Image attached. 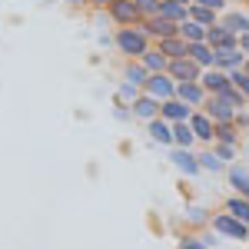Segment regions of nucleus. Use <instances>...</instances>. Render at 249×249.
I'll list each match as a JSON object with an SVG mask.
<instances>
[{
    "mask_svg": "<svg viewBox=\"0 0 249 249\" xmlns=\"http://www.w3.org/2000/svg\"><path fill=\"white\" fill-rule=\"evenodd\" d=\"M146 130H150V136H153V143H160V146H173V130H170V123L166 120H150L146 123Z\"/></svg>",
    "mask_w": 249,
    "mask_h": 249,
    "instance_id": "23",
    "label": "nucleus"
},
{
    "mask_svg": "<svg viewBox=\"0 0 249 249\" xmlns=\"http://www.w3.org/2000/svg\"><path fill=\"white\" fill-rule=\"evenodd\" d=\"M186 123H190V130H193V136H196V143H216V140H213V126H216V123H213V120L203 113V110H193Z\"/></svg>",
    "mask_w": 249,
    "mask_h": 249,
    "instance_id": "11",
    "label": "nucleus"
},
{
    "mask_svg": "<svg viewBox=\"0 0 249 249\" xmlns=\"http://www.w3.org/2000/svg\"><path fill=\"white\" fill-rule=\"evenodd\" d=\"M226 173H230V186L236 190V196L249 199V170H243V166H226Z\"/></svg>",
    "mask_w": 249,
    "mask_h": 249,
    "instance_id": "22",
    "label": "nucleus"
},
{
    "mask_svg": "<svg viewBox=\"0 0 249 249\" xmlns=\"http://www.w3.org/2000/svg\"><path fill=\"white\" fill-rule=\"evenodd\" d=\"M196 160H199V170H206V173H226V163H223L219 156L213 153V150H203V153H196Z\"/></svg>",
    "mask_w": 249,
    "mask_h": 249,
    "instance_id": "28",
    "label": "nucleus"
},
{
    "mask_svg": "<svg viewBox=\"0 0 249 249\" xmlns=\"http://www.w3.org/2000/svg\"><path fill=\"white\" fill-rule=\"evenodd\" d=\"M226 3H230V0H226Z\"/></svg>",
    "mask_w": 249,
    "mask_h": 249,
    "instance_id": "44",
    "label": "nucleus"
},
{
    "mask_svg": "<svg viewBox=\"0 0 249 249\" xmlns=\"http://www.w3.org/2000/svg\"><path fill=\"white\" fill-rule=\"evenodd\" d=\"M239 70H243V73H246V77H249V60H246V63H243V67H239Z\"/></svg>",
    "mask_w": 249,
    "mask_h": 249,
    "instance_id": "41",
    "label": "nucleus"
},
{
    "mask_svg": "<svg viewBox=\"0 0 249 249\" xmlns=\"http://www.w3.org/2000/svg\"><path fill=\"white\" fill-rule=\"evenodd\" d=\"M230 80H232V87H236V90H239V93L249 100V77H246V73H243V70H232Z\"/></svg>",
    "mask_w": 249,
    "mask_h": 249,
    "instance_id": "33",
    "label": "nucleus"
},
{
    "mask_svg": "<svg viewBox=\"0 0 249 249\" xmlns=\"http://www.w3.org/2000/svg\"><path fill=\"white\" fill-rule=\"evenodd\" d=\"M190 113H193V110L183 103V100H176V96L160 103V120H166V123H186Z\"/></svg>",
    "mask_w": 249,
    "mask_h": 249,
    "instance_id": "13",
    "label": "nucleus"
},
{
    "mask_svg": "<svg viewBox=\"0 0 249 249\" xmlns=\"http://www.w3.org/2000/svg\"><path fill=\"white\" fill-rule=\"evenodd\" d=\"M199 87L206 90V96H223L226 90H232V80H230V73H223V70L210 67V70L199 73Z\"/></svg>",
    "mask_w": 249,
    "mask_h": 249,
    "instance_id": "5",
    "label": "nucleus"
},
{
    "mask_svg": "<svg viewBox=\"0 0 249 249\" xmlns=\"http://www.w3.org/2000/svg\"><path fill=\"white\" fill-rule=\"evenodd\" d=\"M199 110L210 116L213 123H232V116H236V107L230 100H223V96H206Z\"/></svg>",
    "mask_w": 249,
    "mask_h": 249,
    "instance_id": "6",
    "label": "nucleus"
},
{
    "mask_svg": "<svg viewBox=\"0 0 249 249\" xmlns=\"http://www.w3.org/2000/svg\"><path fill=\"white\" fill-rule=\"evenodd\" d=\"M206 226H213L216 236H226V239H236V243L249 239V226H243L239 219H232L230 213H216V216H210Z\"/></svg>",
    "mask_w": 249,
    "mask_h": 249,
    "instance_id": "2",
    "label": "nucleus"
},
{
    "mask_svg": "<svg viewBox=\"0 0 249 249\" xmlns=\"http://www.w3.org/2000/svg\"><path fill=\"white\" fill-rule=\"evenodd\" d=\"M236 50H243V57L249 60V34H243V37L236 40Z\"/></svg>",
    "mask_w": 249,
    "mask_h": 249,
    "instance_id": "39",
    "label": "nucleus"
},
{
    "mask_svg": "<svg viewBox=\"0 0 249 249\" xmlns=\"http://www.w3.org/2000/svg\"><path fill=\"white\" fill-rule=\"evenodd\" d=\"M143 93L153 96L156 103H163V100H173V96H176V83H173L166 73H150L146 83H143Z\"/></svg>",
    "mask_w": 249,
    "mask_h": 249,
    "instance_id": "4",
    "label": "nucleus"
},
{
    "mask_svg": "<svg viewBox=\"0 0 249 249\" xmlns=\"http://www.w3.org/2000/svg\"><path fill=\"white\" fill-rule=\"evenodd\" d=\"M120 100H123V103H126V100H130V103H133L136 96H140V87H133V83H123V87H120Z\"/></svg>",
    "mask_w": 249,
    "mask_h": 249,
    "instance_id": "35",
    "label": "nucleus"
},
{
    "mask_svg": "<svg viewBox=\"0 0 249 249\" xmlns=\"http://www.w3.org/2000/svg\"><path fill=\"white\" fill-rule=\"evenodd\" d=\"M107 14H110L113 23H120V27H140V20H143L133 0H110V3H107Z\"/></svg>",
    "mask_w": 249,
    "mask_h": 249,
    "instance_id": "3",
    "label": "nucleus"
},
{
    "mask_svg": "<svg viewBox=\"0 0 249 249\" xmlns=\"http://www.w3.org/2000/svg\"><path fill=\"white\" fill-rule=\"evenodd\" d=\"M213 140H216V143H236V140H239V130H236L232 123H216V126H213Z\"/></svg>",
    "mask_w": 249,
    "mask_h": 249,
    "instance_id": "29",
    "label": "nucleus"
},
{
    "mask_svg": "<svg viewBox=\"0 0 249 249\" xmlns=\"http://www.w3.org/2000/svg\"><path fill=\"white\" fill-rule=\"evenodd\" d=\"M70 3H83V0H70Z\"/></svg>",
    "mask_w": 249,
    "mask_h": 249,
    "instance_id": "42",
    "label": "nucleus"
},
{
    "mask_svg": "<svg viewBox=\"0 0 249 249\" xmlns=\"http://www.w3.org/2000/svg\"><path fill=\"white\" fill-rule=\"evenodd\" d=\"M219 23H223L230 34H236V37L249 34V14L246 10H223V14H219Z\"/></svg>",
    "mask_w": 249,
    "mask_h": 249,
    "instance_id": "15",
    "label": "nucleus"
},
{
    "mask_svg": "<svg viewBox=\"0 0 249 249\" xmlns=\"http://www.w3.org/2000/svg\"><path fill=\"white\" fill-rule=\"evenodd\" d=\"M146 67L140 63V60H133V63H126V70H123V83H133V87H140L143 90V83H146Z\"/></svg>",
    "mask_w": 249,
    "mask_h": 249,
    "instance_id": "26",
    "label": "nucleus"
},
{
    "mask_svg": "<svg viewBox=\"0 0 249 249\" xmlns=\"http://www.w3.org/2000/svg\"><path fill=\"white\" fill-rule=\"evenodd\" d=\"M140 63L146 67V73H166V67H170V60L163 57V53H160L156 47H150V50H146V53L140 57Z\"/></svg>",
    "mask_w": 249,
    "mask_h": 249,
    "instance_id": "24",
    "label": "nucleus"
},
{
    "mask_svg": "<svg viewBox=\"0 0 249 249\" xmlns=\"http://www.w3.org/2000/svg\"><path fill=\"white\" fill-rule=\"evenodd\" d=\"M130 116H136V120H146V123H150V120H156V116H160V103H156L153 96L140 93L133 103H130Z\"/></svg>",
    "mask_w": 249,
    "mask_h": 249,
    "instance_id": "14",
    "label": "nucleus"
},
{
    "mask_svg": "<svg viewBox=\"0 0 249 249\" xmlns=\"http://www.w3.org/2000/svg\"><path fill=\"white\" fill-rule=\"evenodd\" d=\"M153 47H156V50H160V53H163L166 60L186 57V40H183V37H163V40H156Z\"/></svg>",
    "mask_w": 249,
    "mask_h": 249,
    "instance_id": "18",
    "label": "nucleus"
},
{
    "mask_svg": "<svg viewBox=\"0 0 249 249\" xmlns=\"http://www.w3.org/2000/svg\"><path fill=\"white\" fill-rule=\"evenodd\" d=\"M113 113L120 116V120H126V116H130V103H123L120 96H113Z\"/></svg>",
    "mask_w": 249,
    "mask_h": 249,
    "instance_id": "38",
    "label": "nucleus"
},
{
    "mask_svg": "<svg viewBox=\"0 0 249 249\" xmlns=\"http://www.w3.org/2000/svg\"><path fill=\"white\" fill-rule=\"evenodd\" d=\"M176 100H183L190 110H199L203 100H206V90L199 87V80H193V83H176Z\"/></svg>",
    "mask_w": 249,
    "mask_h": 249,
    "instance_id": "12",
    "label": "nucleus"
},
{
    "mask_svg": "<svg viewBox=\"0 0 249 249\" xmlns=\"http://www.w3.org/2000/svg\"><path fill=\"white\" fill-rule=\"evenodd\" d=\"M186 219H190V226H206L210 223V213L203 210V206H190L186 210Z\"/></svg>",
    "mask_w": 249,
    "mask_h": 249,
    "instance_id": "31",
    "label": "nucleus"
},
{
    "mask_svg": "<svg viewBox=\"0 0 249 249\" xmlns=\"http://www.w3.org/2000/svg\"><path fill=\"white\" fill-rule=\"evenodd\" d=\"M179 249H210L203 236H179Z\"/></svg>",
    "mask_w": 249,
    "mask_h": 249,
    "instance_id": "34",
    "label": "nucleus"
},
{
    "mask_svg": "<svg viewBox=\"0 0 249 249\" xmlns=\"http://www.w3.org/2000/svg\"><path fill=\"white\" fill-rule=\"evenodd\" d=\"M190 20L210 30V27H216V23H219V14H213V10H206V7H196V3H190Z\"/></svg>",
    "mask_w": 249,
    "mask_h": 249,
    "instance_id": "27",
    "label": "nucleus"
},
{
    "mask_svg": "<svg viewBox=\"0 0 249 249\" xmlns=\"http://www.w3.org/2000/svg\"><path fill=\"white\" fill-rule=\"evenodd\" d=\"M186 57H190L199 70H210L216 53L210 50V43H206V40H199V43H186Z\"/></svg>",
    "mask_w": 249,
    "mask_h": 249,
    "instance_id": "16",
    "label": "nucleus"
},
{
    "mask_svg": "<svg viewBox=\"0 0 249 249\" xmlns=\"http://www.w3.org/2000/svg\"><path fill=\"white\" fill-rule=\"evenodd\" d=\"M83 3H90V7H107L110 0H83Z\"/></svg>",
    "mask_w": 249,
    "mask_h": 249,
    "instance_id": "40",
    "label": "nucleus"
},
{
    "mask_svg": "<svg viewBox=\"0 0 249 249\" xmlns=\"http://www.w3.org/2000/svg\"><path fill=\"white\" fill-rule=\"evenodd\" d=\"M176 37H183L186 43H199V40H206V27H199V23H193V20H183V23L176 27Z\"/></svg>",
    "mask_w": 249,
    "mask_h": 249,
    "instance_id": "25",
    "label": "nucleus"
},
{
    "mask_svg": "<svg viewBox=\"0 0 249 249\" xmlns=\"http://www.w3.org/2000/svg\"><path fill=\"white\" fill-rule=\"evenodd\" d=\"M232 126H236V130H249V110H236V116H232Z\"/></svg>",
    "mask_w": 249,
    "mask_h": 249,
    "instance_id": "37",
    "label": "nucleus"
},
{
    "mask_svg": "<svg viewBox=\"0 0 249 249\" xmlns=\"http://www.w3.org/2000/svg\"><path fill=\"white\" fill-rule=\"evenodd\" d=\"M133 3H136V10H140V17H143V20L160 14V0H133Z\"/></svg>",
    "mask_w": 249,
    "mask_h": 249,
    "instance_id": "32",
    "label": "nucleus"
},
{
    "mask_svg": "<svg viewBox=\"0 0 249 249\" xmlns=\"http://www.w3.org/2000/svg\"><path fill=\"white\" fill-rule=\"evenodd\" d=\"M246 110H249V103H246Z\"/></svg>",
    "mask_w": 249,
    "mask_h": 249,
    "instance_id": "43",
    "label": "nucleus"
},
{
    "mask_svg": "<svg viewBox=\"0 0 249 249\" xmlns=\"http://www.w3.org/2000/svg\"><path fill=\"white\" fill-rule=\"evenodd\" d=\"M243 63H246L243 50H219V53L213 57V67H216V70H223V73H232V70H239Z\"/></svg>",
    "mask_w": 249,
    "mask_h": 249,
    "instance_id": "17",
    "label": "nucleus"
},
{
    "mask_svg": "<svg viewBox=\"0 0 249 249\" xmlns=\"http://www.w3.org/2000/svg\"><path fill=\"white\" fill-rule=\"evenodd\" d=\"M160 17L173 20V23H183V20H190V7L176 3V0H160Z\"/></svg>",
    "mask_w": 249,
    "mask_h": 249,
    "instance_id": "19",
    "label": "nucleus"
},
{
    "mask_svg": "<svg viewBox=\"0 0 249 249\" xmlns=\"http://www.w3.org/2000/svg\"><path fill=\"white\" fill-rule=\"evenodd\" d=\"M236 34H230L223 23H216V27H210L206 30V43H210V50L213 53H219V50H236Z\"/></svg>",
    "mask_w": 249,
    "mask_h": 249,
    "instance_id": "10",
    "label": "nucleus"
},
{
    "mask_svg": "<svg viewBox=\"0 0 249 249\" xmlns=\"http://www.w3.org/2000/svg\"><path fill=\"white\" fill-rule=\"evenodd\" d=\"M246 3H249V0H246Z\"/></svg>",
    "mask_w": 249,
    "mask_h": 249,
    "instance_id": "45",
    "label": "nucleus"
},
{
    "mask_svg": "<svg viewBox=\"0 0 249 249\" xmlns=\"http://www.w3.org/2000/svg\"><path fill=\"white\" fill-rule=\"evenodd\" d=\"M173 130V146H179V150H196V136H193L190 123H170Z\"/></svg>",
    "mask_w": 249,
    "mask_h": 249,
    "instance_id": "20",
    "label": "nucleus"
},
{
    "mask_svg": "<svg viewBox=\"0 0 249 249\" xmlns=\"http://www.w3.org/2000/svg\"><path fill=\"white\" fill-rule=\"evenodd\" d=\"M199 67L193 63L190 57H179V60H170V67H166V77L173 83H193V80H199Z\"/></svg>",
    "mask_w": 249,
    "mask_h": 249,
    "instance_id": "7",
    "label": "nucleus"
},
{
    "mask_svg": "<svg viewBox=\"0 0 249 249\" xmlns=\"http://www.w3.org/2000/svg\"><path fill=\"white\" fill-rule=\"evenodd\" d=\"M140 27H143V34L150 40H163V37H176V27L179 23H173V20H166V17H146V20H140Z\"/></svg>",
    "mask_w": 249,
    "mask_h": 249,
    "instance_id": "9",
    "label": "nucleus"
},
{
    "mask_svg": "<svg viewBox=\"0 0 249 249\" xmlns=\"http://www.w3.org/2000/svg\"><path fill=\"white\" fill-rule=\"evenodd\" d=\"M190 3L206 7V10H213V14H223V7H226V0H190Z\"/></svg>",
    "mask_w": 249,
    "mask_h": 249,
    "instance_id": "36",
    "label": "nucleus"
},
{
    "mask_svg": "<svg viewBox=\"0 0 249 249\" xmlns=\"http://www.w3.org/2000/svg\"><path fill=\"white\" fill-rule=\"evenodd\" d=\"M213 153H216L223 163H226V166H230L232 160H236V146H232V143H213Z\"/></svg>",
    "mask_w": 249,
    "mask_h": 249,
    "instance_id": "30",
    "label": "nucleus"
},
{
    "mask_svg": "<svg viewBox=\"0 0 249 249\" xmlns=\"http://www.w3.org/2000/svg\"><path fill=\"white\" fill-rule=\"evenodd\" d=\"M223 213H230L232 219H239L243 226H249V199H243V196H230L223 203Z\"/></svg>",
    "mask_w": 249,
    "mask_h": 249,
    "instance_id": "21",
    "label": "nucleus"
},
{
    "mask_svg": "<svg viewBox=\"0 0 249 249\" xmlns=\"http://www.w3.org/2000/svg\"><path fill=\"white\" fill-rule=\"evenodd\" d=\"M170 163L176 166V173H183V176H190V179L199 173L196 150H179V146H170Z\"/></svg>",
    "mask_w": 249,
    "mask_h": 249,
    "instance_id": "8",
    "label": "nucleus"
},
{
    "mask_svg": "<svg viewBox=\"0 0 249 249\" xmlns=\"http://www.w3.org/2000/svg\"><path fill=\"white\" fill-rule=\"evenodd\" d=\"M113 43H116V50L123 53V57H130V60H140L153 43H150V37L143 34V27H120L113 34Z\"/></svg>",
    "mask_w": 249,
    "mask_h": 249,
    "instance_id": "1",
    "label": "nucleus"
}]
</instances>
